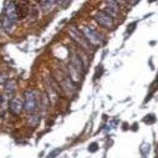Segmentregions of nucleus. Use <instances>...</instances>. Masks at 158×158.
Listing matches in <instances>:
<instances>
[{"mask_svg":"<svg viewBox=\"0 0 158 158\" xmlns=\"http://www.w3.org/2000/svg\"><path fill=\"white\" fill-rule=\"evenodd\" d=\"M41 102V97H40V92L36 90H27L25 92V101H24V110L30 112V113H35L39 108V105Z\"/></svg>","mask_w":158,"mask_h":158,"instance_id":"obj_1","label":"nucleus"},{"mask_svg":"<svg viewBox=\"0 0 158 158\" xmlns=\"http://www.w3.org/2000/svg\"><path fill=\"white\" fill-rule=\"evenodd\" d=\"M60 152H61V149H60V148H57V149H54V151H52V152L49 154V157H48V158H55V157H56V156H57Z\"/></svg>","mask_w":158,"mask_h":158,"instance_id":"obj_15","label":"nucleus"},{"mask_svg":"<svg viewBox=\"0 0 158 158\" xmlns=\"http://www.w3.org/2000/svg\"><path fill=\"white\" fill-rule=\"evenodd\" d=\"M30 121H31V126H36L39 122H40V117H39V116H31L29 118V122Z\"/></svg>","mask_w":158,"mask_h":158,"instance_id":"obj_12","label":"nucleus"},{"mask_svg":"<svg viewBox=\"0 0 158 158\" xmlns=\"http://www.w3.org/2000/svg\"><path fill=\"white\" fill-rule=\"evenodd\" d=\"M97 149H98V144H97V143H91V144L89 146V151H90L91 153L96 152Z\"/></svg>","mask_w":158,"mask_h":158,"instance_id":"obj_13","label":"nucleus"},{"mask_svg":"<svg viewBox=\"0 0 158 158\" xmlns=\"http://www.w3.org/2000/svg\"><path fill=\"white\" fill-rule=\"evenodd\" d=\"M95 19L96 21L105 29H111L113 27V18H111L107 13H105L103 10L101 11H97L96 15H95Z\"/></svg>","mask_w":158,"mask_h":158,"instance_id":"obj_4","label":"nucleus"},{"mask_svg":"<svg viewBox=\"0 0 158 158\" xmlns=\"http://www.w3.org/2000/svg\"><path fill=\"white\" fill-rule=\"evenodd\" d=\"M154 121H156V118H154V116H153V114H148V116H147V118L144 120V122H146V123H153Z\"/></svg>","mask_w":158,"mask_h":158,"instance_id":"obj_14","label":"nucleus"},{"mask_svg":"<svg viewBox=\"0 0 158 158\" xmlns=\"http://www.w3.org/2000/svg\"><path fill=\"white\" fill-rule=\"evenodd\" d=\"M2 23H3V27H4V30L8 32V34H10V32H13V30H14V27H15V21H13L11 19H9L8 16H4L3 18V20H2Z\"/></svg>","mask_w":158,"mask_h":158,"instance_id":"obj_9","label":"nucleus"},{"mask_svg":"<svg viewBox=\"0 0 158 158\" xmlns=\"http://www.w3.org/2000/svg\"><path fill=\"white\" fill-rule=\"evenodd\" d=\"M16 81L15 80H10V81H8L6 82V85H5V92H6V95H13V92L15 91V89H16Z\"/></svg>","mask_w":158,"mask_h":158,"instance_id":"obj_11","label":"nucleus"},{"mask_svg":"<svg viewBox=\"0 0 158 158\" xmlns=\"http://www.w3.org/2000/svg\"><path fill=\"white\" fill-rule=\"evenodd\" d=\"M3 101H4V97H3V96H0V107L3 106Z\"/></svg>","mask_w":158,"mask_h":158,"instance_id":"obj_18","label":"nucleus"},{"mask_svg":"<svg viewBox=\"0 0 158 158\" xmlns=\"http://www.w3.org/2000/svg\"><path fill=\"white\" fill-rule=\"evenodd\" d=\"M70 66L71 67H73L75 70H77L78 72H80L81 75L85 72L84 71V69H82V62H81V59L78 57L75 52H72L71 54V59H70Z\"/></svg>","mask_w":158,"mask_h":158,"instance_id":"obj_8","label":"nucleus"},{"mask_svg":"<svg viewBox=\"0 0 158 158\" xmlns=\"http://www.w3.org/2000/svg\"><path fill=\"white\" fill-rule=\"evenodd\" d=\"M82 34H84L85 37L87 39V41L90 43V45L98 46V45H102V44L105 43V40L102 39V35H100L94 27L85 26V27L82 29Z\"/></svg>","mask_w":158,"mask_h":158,"instance_id":"obj_3","label":"nucleus"},{"mask_svg":"<svg viewBox=\"0 0 158 158\" xmlns=\"http://www.w3.org/2000/svg\"><path fill=\"white\" fill-rule=\"evenodd\" d=\"M9 110L14 113V114H20L24 110V102L21 98L19 97H13L9 102Z\"/></svg>","mask_w":158,"mask_h":158,"instance_id":"obj_5","label":"nucleus"},{"mask_svg":"<svg viewBox=\"0 0 158 158\" xmlns=\"http://www.w3.org/2000/svg\"><path fill=\"white\" fill-rule=\"evenodd\" d=\"M5 16H8L9 19H11L13 21H18V4L15 3H6L5 4Z\"/></svg>","mask_w":158,"mask_h":158,"instance_id":"obj_6","label":"nucleus"},{"mask_svg":"<svg viewBox=\"0 0 158 158\" xmlns=\"http://www.w3.org/2000/svg\"><path fill=\"white\" fill-rule=\"evenodd\" d=\"M106 4L108 8H106L103 11L107 13L111 18H116L118 15V13H120V4L117 2H107Z\"/></svg>","mask_w":158,"mask_h":158,"instance_id":"obj_7","label":"nucleus"},{"mask_svg":"<svg viewBox=\"0 0 158 158\" xmlns=\"http://www.w3.org/2000/svg\"><path fill=\"white\" fill-rule=\"evenodd\" d=\"M157 158H158V157H157Z\"/></svg>","mask_w":158,"mask_h":158,"instance_id":"obj_20","label":"nucleus"},{"mask_svg":"<svg viewBox=\"0 0 158 158\" xmlns=\"http://www.w3.org/2000/svg\"><path fill=\"white\" fill-rule=\"evenodd\" d=\"M56 4L59 3L57 2H40V6L44 10V13H49L50 10H52Z\"/></svg>","mask_w":158,"mask_h":158,"instance_id":"obj_10","label":"nucleus"},{"mask_svg":"<svg viewBox=\"0 0 158 158\" xmlns=\"http://www.w3.org/2000/svg\"><path fill=\"white\" fill-rule=\"evenodd\" d=\"M148 149H149V147H148V144H143V146H142V152H143L144 154L147 153V151H148Z\"/></svg>","mask_w":158,"mask_h":158,"instance_id":"obj_17","label":"nucleus"},{"mask_svg":"<svg viewBox=\"0 0 158 158\" xmlns=\"http://www.w3.org/2000/svg\"><path fill=\"white\" fill-rule=\"evenodd\" d=\"M69 35L71 36V39L72 40L80 46V48H82L84 50H86V51H89L91 48H90V43L87 41V39L85 37V35L82 34V31H80L76 26H72L70 30H69Z\"/></svg>","mask_w":158,"mask_h":158,"instance_id":"obj_2","label":"nucleus"},{"mask_svg":"<svg viewBox=\"0 0 158 158\" xmlns=\"http://www.w3.org/2000/svg\"><path fill=\"white\" fill-rule=\"evenodd\" d=\"M136 25H137L136 23H132L131 25H128V26H127V27H128V29H127V34H131V32L135 30V26H136Z\"/></svg>","mask_w":158,"mask_h":158,"instance_id":"obj_16","label":"nucleus"},{"mask_svg":"<svg viewBox=\"0 0 158 158\" xmlns=\"http://www.w3.org/2000/svg\"><path fill=\"white\" fill-rule=\"evenodd\" d=\"M157 154H158V148H157Z\"/></svg>","mask_w":158,"mask_h":158,"instance_id":"obj_19","label":"nucleus"}]
</instances>
